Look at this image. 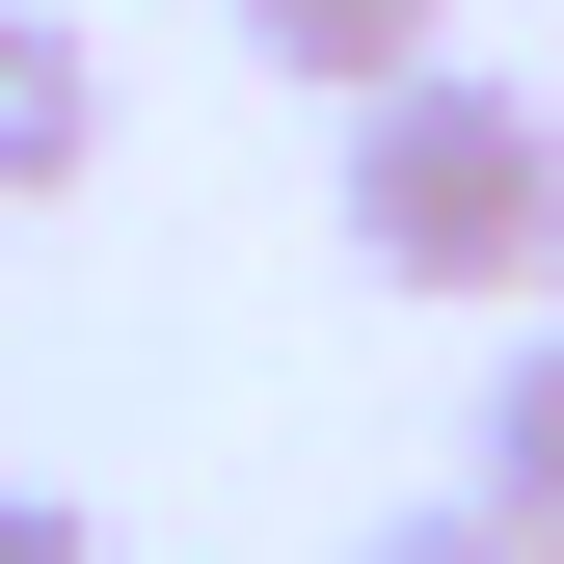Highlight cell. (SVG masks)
Masks as SVG:
<instances>
[{
  "label": "cell",
  "mask_w": 564,
  "mask_h": 564,
  "mask_svg": "<svg viewBox=\"0 0 564 564\" xmlns=\"http://www.w3.org/2000/svg\"><path fill=\"white\" fill-rule=\"evenodd\" d=\"M538 242H564V134H538V82L403 54V82L349 108V269H377V296H538Z\"/></svg>",
  "instance_id": "1"
},
{
  "label": "cell",
  "mask_w": 564,
  "mask_h": 564,
  "mask_svg": "<svg viewBox=\"0 0 564 564\" xmlns=\"http://www.w3.org/2000/svg\"><path fill=\"white\" fill-rule=\"evenodd\" d=\"M82 162H108V54L54 28V0H0V216H54Z\"/></svg>",
  "instance_id": "2"
},
{
  "label": "cell",
  "mask_w": 564,
  "mask_h": 564,
  "mask_svg": "<svg viewBox=\"0 0 564 564\" xmlns=\"http://www.w3.org/2000/svg\"><path fill=\"white\" fill-rule=\"evenodd\" d=\"M349 564H538V538H484V511H377Z\"/></svg>",
  "instance_id": "5"
},
{
  "label": "cell",
  "mask_w": 564,
  "mask_h": 564,
  "mask_svg": "<svg viewBox=\"0 0 564 564\" xmlns=\"http://www.w3.org/2000/svg\"><path fill=\"white\" fill-rule=\"evenodd\" d=\"M242 54H269V82H323V108H377L403 54H457V0H242Z\"/></svg>",
  "instance_id": "4"
},
{
  "label": "cell",
  "mask_w": 564,
  "mask_h": 564,
  "mask_svg": "<svg viewBox=\"0 0 564 564\" xmlns=\"http://www.w3.org/2000/svg\"><path fill=\"white\" fill-rule=\"evenodd\" d=\"M538 296H564V242H538Z\"/></svg>",
  "instance_id": "7"
},
{
  "label": "cell",
  "mask_w": 564,
  "mask_h": 564,
  "mask_svg": "<svg viewBox=\"0 0 564 564\" xmlns=\"http://www.w3.org/2000/svg\"><path fill=\"white\" fill-rule=\"evenodd\" d=\"M0 564H108V538H82V511H54V484H0Z\"/></svg>",
  "instance_id": "6"
},
{
  "label": "cell",
  "mask_w": 564,
  "mask_h": 564,
  "mask_svg": "<svg viewBox=\"0 0 564 564\" xmlns=\"http://www.w3.org/2000/svg\"><path fill=\"white\" fill-rule=\"evenodd\" d=\"M457 511H484V538H538V564H564V323L511 349V377H484V431H457Z\"/></svg>",
  "instance_id": "3"
}]
</instances>
